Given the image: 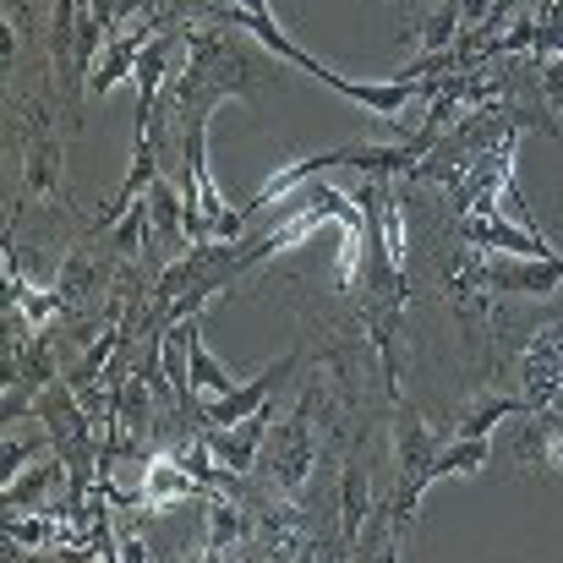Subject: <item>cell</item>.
Here are the masks:
<instances>
[{
    "mask_svg": "<svg viewBox=\"0 0 563 563\" xmlns=\"http://www.w3.org/2000/svg\"><path fill=\"white\" fill-rule=\"evenodd\" d=\"M487 438H454L449 449H438V460H432V482H449V476H476L482 465H487Z\"/></svg>",
    "mask_w": 563,
    "mask_h": 563,
    "instance_id": "obj_18",
    "label": "cell"
},
{
    "mask_svg": "<svg viewBox=\"0 0 563 563\" xmlns=\"http://www.w3.org/2000/svg\"><path fill=\"white\" fill-rule=\"evenodd\" d=\"M187 71L170 82L176 88V104H181V115L191 121H208L224 99H252V82H263V71L252 66V55L241 49V44H230L224 33H213V27H187Z\"/></svg>",
    "mask_w": 563,
    "mask_h": 563,
    "instance_id": "obj_1",
    "label": "cell"
},
{
    "mask_svg": "<svg viewBox=\"0 0 563 563\" xmlns=\"http://www.w3.org/2000/svg\"><path fill=\"white\" fill-rule=\"evenodd\" d=\"M493 5H498V0H460V11H465V38H476V27L493 16Z\"/></svg>",
    "mask_w": 563,
    "mask_h": 563,
    "instance_id": "obj_24",
    "label": "cell"
},
{
    "mask_svg": "<svg viewBox=\"0 0 563 563\" xmlns=\"http://www.w3.org/2000/svg\"><path fill=\"white\" fill-rule=\"evenodd\" d=\"M301 367V345L296 351H285L274 367H263L257 377H246V383H235L230 394H213V399H202V427H235L241 416H252V410H263L268 405V394L285 383V377Z\"/></svg>",
    "mask_w": 563,
    "mask_h": 563,
    "instance_id": "obj_4",
    "label": "cell"
},
{
    "mask_svg": "<svg viewBox=\"0 0 563 563\" xmlns=\"http://www.w3.org/2000/svg\"><path fill=\"white\" fill-rule=\"evenodd\" d=\"M121 559H126V563H143V559H148V548H143V542H121Z\"/></svg>",
    "mask_w": 563,
    "mask_h": 563,
    "instance_id": "obj_26",
    "label": "cell"
},
{
    "mask_svg": "<svg viewBox=\"0 0 563 563\" xmlns=\"http://www.w3.org/2000/svg\"><path fill=\"white\" fill-rule=\"evenodd\" d=\"M312 394H318V388H307V399L296 405L290 427L274 438L268 476H274V487H279L285 498H296V493L307 487V476H312V460H318V449H312V438H307V421H312Z\"/></svg>",
    "mask_w": 563,
    "mask_h": 563,
    "instance_id": "obj_6",
    "label": "cell"
},
{
    "mask_svg": "<svg viewBox=\"0 0 563 563\" xmlns=\"http://www.w3.org/2000/svg\"><path fill=\"white\" fill-rule=\"evenodd\" d=\"M563 285V252L559 257H487V290L493 296H553Z\"/></svg>",
    "mask_w": 563,
    "mask_h": 563,
    "instance_id": "obj_11",
    "label": "cell"
},
{
    "mask_svg": "<svg viewBox=\"0 0 563 563\" xmlns=\"http://www.w3.org/2000/svg\"><path fill=\"white\" fill-rule=\"evenodd\" d=\"M187 362H191V388L202 394V399H213V394H230L235 388V377L224 373L219 362H213V351L202 345V323L187 318Z\"/></svg>",
    "mask_w": 563,
    "mask_h": 563,
    "instance_id": "obj_17",
    "label": "cell"
},
{
    "mask_svg": "<svg viewBox=\"0 0 563 563\" xmlns=\"http://www.w3.org/2000/svg\"><path fill=\"white\" fill-rule=\"evenodd\" d=\"M181 44H187V27L176 33H154L148 44H143V55H137V71H132V82H137V137H148V110H154V99L165 93V82H170V60L181 55Z\"/></svg>",
    "mask_w": 563,
    "mask_h": 563,
    "instance_id": "obj_8",
    "label": "cell"
},
{
    "mask_svg": "<svg viewBox=\"0 0 563 563\" xmlns=\"http://www.w3.org/2000/svg\"><path fill=\"white\" fill-rule=\"evenodd\" d=\"M44 443H49V438H22V443H5V482L16 476V465H27L33 454H44Z\"/></svg>",
    "mask_w": 563,
    "mask_h": 563,
    "instance_id": "obj_23",
    "label": "cell"
},
{
    "mask_svg": "<svg viewBox=\"0 0 563 563\" xmlns=\"http://www.w3.org/2000/svg\"><path fill=\"white\" fill-rule=\"evenodd\" d=\"M537 88H542V104L553 110V115H563V55H537Z\"/></svg>",
    "mask_w": 563,
    "mask_h": 563,
    "instance_id": "obj_21",
    "label": "cell"
},
{
    "mask_svg": "<svg viewBox=\"0 0 563 563\" xmlns=\"http://www.w3.org/2000/svg\"><path fill=\"white\" fill-rule=\"evenodd\" d=\"M263 438H268V405L252 410V416H241L235 427H202V443H208L213 465H224V471H235V476H246V471L257 465Z\"/></svg>",
    "mask_w": 563,
    "mask_h": 563,
    "instance_id": "obj_9",
    "label": "cell"
},
{
    "mask_svg": "<svg viewBox=\"0 0 563 563\" xmlns=\"http://www.w3.org/2000/svg\"><path fill=\"white\" fill-rule=\"evenodd\" d=\"M460 241L476 246V252H493V257H559V246L542 230H531L520 219H504L498 208L493 213H465L460 219Z\"/></svg>",
    "mask_w": 563,
    "mask_h": 563,
    "instance_id": "obj_3",
    "label": "cell"
},
{
    "mask_svg": "<svg viewBox=\"0 0 563 563\" xmlns=\"http://www.w3.org/2000/svg\"><path fill=\"white\" fill-rule=\"evenodd\" d=\"M5 537L16 548H44L49 542V520L44 515H5Z\"/></svg>",
    "mask_w": 563,
    "mask_h": 563,
    "instance_id": "obj_22",
    "label": "cell"
},
{
    "mask_svg": "<svg viewBox=\"0 0 563 563\" xmlns=\"http://www.w3.org/2000/svg\"><path fill=\"white\" fill-rule=\"evenodd\" d=\"M208 526H213V531H208V559H224V553H230V548H241V542H246V531H252V526H246V515H241L230 498H213Z\"/></svg>",
    "mask_w": 563,
    "mask_h": 563,
    "instance_id": "obj_19",
    "label": "cell"
},
{
    "mask_svg": "<svg viewBox=\"0 0 563 563\" xmlns=\"http://www.w3.org/2000/svg\"><path fill=\"white\" fill-rule=\"evenodd\" d=\"M367 509H373L367 471H362V460H345V476H340V531H345V553H356V537H362V526H367Z\"/></svg>",
    "mask_w": 563,
    "mask_h": 563,
    "instance_id": "obj_14",
    "label": "cell"
},
{
    "mask_svg": "<svg viewBox=\"0 0 563 563\" xmlns=\"http://www.w3.org/2000/svg\"><path fill=\"white\" fill-rule=\"evenodd\" d=\"M515 465L531 476H559L563 471V410H526L515 432Z\"/></svg>",
    "mask_w": 563,
    "mask_h": 563,
    "instance_id": "obj_7",
    "label": "cell"
},
{
    "mask_svg": "<svg viewBox=\"0 0 563 563\" xmlns=\"http://www.w3.org/2000/svg\"><path fill=\"white\" fill-rule=\"evenodd\" d=\"M0 55H5V66H11V60H16V33H11V22H5V27H0Z\"/></svg>",
    "mask_w": 563,
    "mask_h": 563,
    "instance_id": "obj_25",
    "label": "cell"
},
{
    "mask_svg": "<svg viewBox=\"0 0 563 563\" xmlns=\"http://www.w3.org/2000/svg\"><path fill=\"white\" fill-rule=\"evenodd\" d=\"M71 471H66V460L60 454H49L38 471H27V476H11L5 482V493H0V504H5V515H33L38 509V498L55 487V482H66Z\"/></svg>",
    "mask_w": 563,
    "mask_h": 563,
    "instance_id": "obj_13",
    "label": "cell"
},
{
    "mask_svg": "<svg viewBox=\"0 0 563 563\" xmlns=\"http://www.w3.org/2000/svg\"><path fill=\"white\" fill-rule=\"evenodd\" d=\"M241 11H268V0H235Z\"/></svg>",
    "mask_w": 563,
    "mask_h": 563,
    "instance_id": "obj_27",
    "label": "cell"
},
{
    "mask_svg": "<svg viewBox=\"0 0 563 563\" xmlns=\"http://www.w3.org/2000/svg\"><path fill=\"white\" fill-rule=\"evenodd\" d=\"M154 38V27L148 22H137V27H126V33H110V44H104V55H99V66L88 71V93H110V88H121L132 71H137V55H143V44Z\"/></svg>",
    "mask_w": 563,
    "mask_h": 563,
    "instance_id": "obj_12",
    "label": "cell"
},
{
    "mask_svg": "<svg viewBox=\"0 0 563 563\" xmlns=\"http://www.w3.org/2000/svg\"><path fill=\"white\" fill-rule=\"evenodd\" d=\"M394 5H399V0H394Z\"/></svg>",
    "mask_w": 563,
    "mask_h": 563,
    "instance_id": "obj_28",
    "label": "cell"
},
{
    "mask_svg": "<svg viewBox=\"0 0 563 563\" xmlns=\"http://www.w3.org/2000/svg\"><path fill=\"white\" fill-rule=\"evenodd\" d=\"M432 460H438V438L427 432V421L394 399V498L383 509V531H388V559L399 553V537L416 526L421 493L432 487Z\"/></svg>",
    "mask_w": 563,
    "mask_h": 563,
    "instance_id": "obj_2",
    "label": "cell"
},
{
    "mask_svg": "<svg viewBox=\"0 0 563 563\" xmlns=\"http://www.w3.org/2000/svg\"><path fill=\"white\" fill-rule=\"evenodd\" d=\"M520 383H526L531 410H563V323L542 329L520 351Z\"/></svg>",
    "mask_w": 563,
    "mask_h": 563,
    "instance_id": "obj_5",
    "label": "cell"
},
{
    "mask_svg": "<svg viewBox=\"0 0 563 563\" xmlns=\"http://www.w3.org/2000/svg\"><path fill=\"white\" fill-rule=\"evenodd\" d=\"M526 410H531V399H526V394H482V399L460 416L454 438H487L504 416H526Z\"/></svg>",
    "mask_w": 563,
    "mask_h": 563,
    "instance_id": "obj_16",
    "label": "cell"
},
{
    "mask_svg": "<svg viewBox=\"0 0 563 563\" xmlns=\"http://www.w3.org/2000/svg\"><path fill=\"white\" fill-rule=\"evenodd\" d=\"M465 27V11L460 0H438L427 16H421V49H454V33Z\"/></svg>",
    "mask_w": 563,
    "mask_h": 563,
    "instance_id": "obj_20",
    "label": "cell"
},
{
    "mask_svg": "<svg viewBox=\"0 0 563 563\" xmlns=\"http://www.w3.org/2000/svg\"><path fill=\"white\" fill-rule=\"evenodd\" d=\"M191 493H202V482L191 476L181 460H170V454L148 460V487H143V504L148 509H170V504H181Z\"/></svg>",
    "mask_w": 563,
    "mask_h": 563,
    "instance_id": "obj_15",
    "label": "cell"
},
{
    "mask_svg": "<svg viewBox=\"0 0 563 563\" xmlns=\"http://www.w3.org/2000/svg\"><path fill=\"white\" fill-rule=\"evenodd\" d=\"M60 137H49V110H27V148H22V187L27 197L60 191Z\"/></svg>",
    "mask_w": 563,
    "mask_h": 563,
    "instance_id": "obj_10",
    "label": "cell"
}]
</instances>
